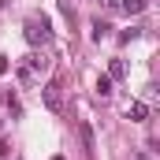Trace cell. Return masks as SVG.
<instances>
[{
  "mask_svg": "<svg viewBox=\"0 0 160 160\" xmlns=\"http://www.w3.org/2000/svg\"><path fill=\"white\" fill-rule=\"evenodd\" d=\"M145 11V0H123V15H138Z\"/></svg>",
  "mask_w": 160,
  "mask_h": 160,
  "instance_id": "obj_5",
  "label": "cell"
},
{
  "mask_svg": "<svg viewBox=\"0 0 160 160\" xmlns=\"http://www.w3.org/2000/svg\"><path fill=\"white\" fill-rule=\"evenodd\" d=\"M82 145H86V153H93V130L89 127H82Z\"/></svg>",
  "mask_w": 160,
  "mask_h": 160,
  "instance_id": "obj_7",
  "label": "cell"
},
{
  "mask_svg": "<svg viewBox=\"0 0 160 160\" xmlns=\"http://www.w3.org/2000/svg\"><path fill=\"white\" fill-rule=\"evenodd\" d=\"M104 11H123V0H101Z\"/></svg>",
  "mask_w": 160,
  "mask_h": 160,
  "instance_id": "obj_9",
  "label": "cell"
},
{
  "mask_svg": "<svg viewBox=\"0 0 160 160\" xmlns=\"http://www.w3.org/2000/svg\"><path fill=\"white\" fill-rule=\"evenodd\" d=\"M93 38H97V41L108 38V22H101V19H97V22H93Z\"/></svg>",
  "mask_w": 160,
  "mask_h": 160,
  "instance_id": "obj_8",
  "label": "cell"
},
{
  "mask_svg": "<svg viewBox=\"0 0 160 160\" xmlns=\"http://www.w3.org/2000/svg\"><path fill=\"white\" fill-rule=\"evenodd\" d=\"M22 38L30 41L34 48L48 45V41H52V22H48V15H30V19L22 22Z\"/></svg>",
  "mask_w": 160,
  "mask_h": 160,
  "instance_id": "obj_1",
  "label": "cell"
},
{
  "mask_svg": "<svg viewBox=\"0 0 160 160\" xmlns=\"http://www.w3.org/2000/svg\"><path fill=\"white\" fill-rule=\"evenodd\" d=\"M97 93H101V97H112V93H116V89H112V78H108V75H104V78H97Z\"/></svg>",
  "mask_w": 160,
  "mask_h": 160,
  "instance_id": "obj_6",
  "label": "cell"
},
{
  "mask_svg": "<svg viewBox=\"0 0 160 160\" xmlns=\"http://www.w3.org/2000/svg\"><path fill=\"white\" fill-rule=\"evenodd\" d=\"M8 153H11V149H8V142H0V160L8 157Z\"/></svg>",
  "mask_w": 160,
  "mask_h": 160,
  "instance_id": "obj_10",
  "label": "cell"
},
{
  "mask_svg": "<svg viewBox=\"0 0 160 160\" xmlns=\"http://www.w3.org/2000/svg\"><path fill=\"white\" fill-rule=\"evenodd\" d=\"M41 101H45L48 112H63V93H60V82H56V78L41 86Z\"/></svg>",
  "mask_w": 160,
  "mask_h": 160,
  "instance_id": "obj_2",
  "label": "cell"
},
{
  "mask_svg": "<svg viewBox=\"0 0 160 160\" xmlns=\"http://www.w3.org/2000/svg\"><path fill=\"white\" fill-rule=\"evenodd\" d=\"M52 160H63V157H52Z\"/></svg>",
  "mask_w": 160,
  "mask_h": 160,
  "instance_id": "obj_12",
  "label": "cell"
},
{
  "mask_svg": "<svg viewBox=\"0 0 160 160\" xmlns=\"http://www.w3.org/2000/svg\"><path fill=\"white\" fill-rule=\"evenodd\" d=\"M127 119L130 123H145L149 119V104H145V101H134V104L127 108Z\"/></svg>",
  "mask_w": 160,
  "mask_h": 160,
  "instance_id": "obj_3",
  "label": "cell"
},
{
  "mask_svg": "<svg viewBox=\"0 0 160 160\" xmlns=\"http://www.w3.org/2000/svg\"><path fill=\"white\" fill-rule=\"evenodd\" d=\"M0 75H8V60H0Z\"/></svg>",
  "mask_w": 160,
  "mask_h": 160,
  "instance_id": "obj_11",
  "label": "cell"
},
{
  "mask_svg": "<svg viewBox=\"0 0 160 160\" xmlns=\"http://www.w3.org/2000/svg\"><path fill=\"white\" fill-rule=\"evenodd\" d=\"M123 75H127V63H123V60H112V63H108V78L116 82V78H123Z\"/></svg>",
  "mask_w": 160,
  "mask_h": 160,
  "instance_id": "obj_4",
  "label": "cell"
}]
</instances>
